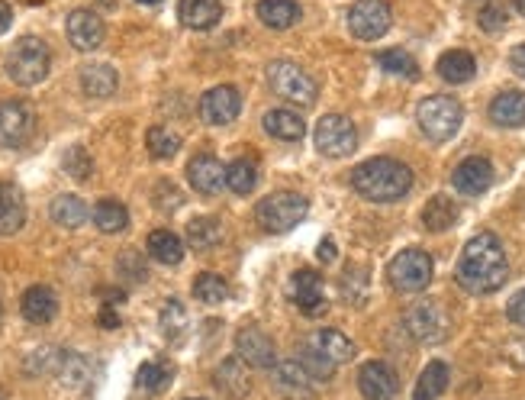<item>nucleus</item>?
<instances>
[{"instance_id":"obj_1","label":"nucleus","mask_w":525,"mask_h":400,"mask_svg":"<svg viewBox=\"0 0 525 400\" xmlns=\"http://www.w3.org/2000/svg\"><path fill=\"white\" fill-rule=\"evenodd\" d=\"M455 278L468 294L500 291L509 281V262L503 252V242L493 233H477L461 252Z\"/></svg>"},{"instance_id":"obj_2","label":"nucleus","mask_w":525,"mask_h":400,"mask_svg":"<svg viewBox=\"0 0 525 400\" xmlns=\"http://www.w3.org/2000/svg\"><path fill=\"white\" fill-rule=\"evenodd\" d=\"M352 188L374 204H393L410 194L413 171L397 159H368L352 171Z\"/></svg>"},{"instance_id":"obj_3","label":"nucleus","mask_w":525,"mask_h":400,"mask_svg":"<svg viewBox=\"0 0 525 400\" xmlns=\"http://www.w3.org/2000/svg\"><path fill=\"white\" fill-rule=\"evenodd\" d=\"M49 65H52L49 46L36 36H23L7 55V75H10V81H17L20 88H33V84H39L49 75Z\"/></svg>"},{"instance_id":"obj_4","label":"nucleus","mask_w":525,"mask_h":400,"mask_svg":"<svg viewBox=\"0 0 525 400\" xmlns=\"http://www.w3.org/2000/svg\"><path fill=\"white\" fill-rule=\"evenodd\" d=\"M416 120H419V130L426 133L432 142H448L461 130V120H464V107L458 104L455 97L448 94H435L426 97L416 110Z\"/></svg>"},{"instance_id":"obj_5","label":"nucleus","mask_w":525,"mask_h":400,"mask_svg":"<svg viewBox=\"0 0 525 400\" xmlns=\"http://www.w3.org/2000/svg\"><path fill=\"white\" fill-rule=\"evenodd\" d=\"M268 81H271L274 94L294 107H313L319 97V84L306 75L300 65L287 62V59H277L268 65Z\"/></svg>"},{"instance_id":"obj_6","label":"nucleus","mask_w":525,"mask_h":400,"mask_svg":"<svg viewBox=\"0 0 525 400\" xmlns=\"http://www.w3.org/2000/svg\"><path fill=\"white\" fill-rule=\"evenodd\" d=\"M306 213H310V200L294 191H281V194H271L261 200L255 217L268 233H287L306 220Z\"/></svg>"},{"instance_id":"obj_7","label":"nucleus","mask_w":525,"mask_h":400,"mask_svg":"<svg viewBox=\"0 0 525 400\" xmlns=\"http://www.w3.org/2000/svg\"><path fill=\"white\" fill-rule=\"evenodd\" d=\"M432 255L422 252V249H403L400 255H393V262L387 268V278L397 291L403 294H416V291H426L429 281H432Z\"/></svg>"},{"instance_id":"obj_8","label":"nucleus","mask_w":525,"mask_h":400,"mask_svg":"<svg viewBox=\"0 0 525 400\" xmlns=\"http://www.w3.org/2000/svg\"><path fill=\"white\" fill-rule=\"evenodd\" d=\"M316 149L329 155V159H345V155H352L358 149V133L348 117L342 113H329L316 123Z\"/></svg>"},{"instance_id":"obj_9","label":"nucleus","mask_w":525,"mask_h":400,"mask_svg":"<svg viewBox=\"0 0 525 400\" xmlns=\"http://www.w3.org/2000/svg\"><path fill=\"white\" fill-rule=\"evenodd\" d=\"M393 23V13L384 0H358V4L348 10V30L355 39L374 42L381 39Z\"/></svg>"},{"instance_id":"obj_10","label":"nucleus","mask_w":525,"mask_h":400,"mask_svg":"<svg viewBox=\"0 0 525 400\" xmlns=\"http://www.w3.org/2000/svg\"><path fill=\"white\" fill-rule=\"evenodd\" d=\"M403 326L406 333H410L416 342H442L448 336V320L439 304H432V300H419L410 310L403 313Z\"/></svg>"},{"instance_id":"obj_11","label":"nucleus","mask_w":525,"mask_h":400,"mask_svg":"<svg viewBox=\"0 0 525 400\" xmlns=\"http://www.w3.org/2000/svg\"><path fill=\"white\" fill-rule=\"evenodd\" d=\"M36 133V113L23 100H7L0 104V146L20 149Z\"/></svg>"},{"instance_id":"obj_12","label":"nucleus","mask_w":525,"mask_h":400,"mask_svg":"<svg viewBox=\"0 0 525 400\" xmlns=\"http://www.w3.org/2000/svg\"><path fill=\"white\" fill-rule=\"evenodd\" d=\"M274 391L284 400H313L316 397V381L306 375L300 362H277L271 371Z\"/></svg>"},{"instance_id":"obj_13","label":"nucleus","mask_w":525,"mask_h":400,"mask_svg":"<svg viewBox=\"0 0 525 400\" xmlns=\"http://www.w3.org/2000/svg\"><path fill=\"white\" fill-rule=\"evenodd\" d=\"M242 110V97L232 84H220L200 97V117L207 120L210 126H226L239 117Z\"/></svg>"},{"instance_id":"obj_14","label":"nucleus","mask_w":525,"mask_h":400,"mask_svg":"<svg viewBox=\"0 0 525 400\" xmlns=\"http://www.w3.org/2000/svg\"><path fill=\"white\" fill-rule=\"evenodd\" d=\"M65 33H68V42L78 52H94V49H100L107 30H104V20H100L94 10H75V13H68Z\"/></svg>"},{"instance_id":"obj_15","label":"nucleus","mask_w":525,"mask_h":400,"mask_svg":"<svg viewBox=\"0 0 525 400\" xmlns=\"http://www.w3.org/2000/svg\"><path fill=\"white\" fill-rule=\"evenodd\" d=\"M358 388L368 400H393L400 391V381H397V371H393L387 362H368L361 365L358 371Z\"/></svg>"},{"instance_id":"obj_16","label":"nucleus","mask_w":525,"mask_h":400,"mask_svg":"<svg viewBox=\"0 0 525 400\" xmlns=\"http://www.w3.org/2000/svg\"><path fill=\"white\" fill-rule=\"evenodd\" d=\"M187 181H191V188L203 197H213L223 191L226 184V168L223 162L216 159V155H197L187 165Z\"/></svg>"},{"instance_id":"obj_17","label":"nucleus","mask_w":525,"mask_h":400,"mask_svg":"<svg viewBox=\"0 0 525 400\" xmlns=\"http://www.w3.org/2000/svg\"><path fill=\"white\" fill-rule=\"evenodd\" d=\"M236 352H239V359L249 362L252 368L274 365V342L265 330H258V326H242L236 336Z\"/></svg>"},{"instance_id":"obj_18","label":"nucleus","mask_w":525,"mask_h":400,"mask_svg":"<svg viewBox=\"0 0 525 400\" xmlns=\"http://www.w3.org/2000/svg\"><path fill=\"white\" fill-rule=\"evenodd\" d=\"M290 297H294V304L306 313V317H316V313L326 310V291H323V281H319L316 271L303 268L290 281Z\"/></svg>"},{"instance_id":"obj_19","label":"nucleus","mask_w":525,"mask_h":400,"mask_svg":"<svg viewBox=\"0 0 525 400\" xmlns=\"http://www.w3.org/2000/svg\"><path fill=\"white\" fill-rule=\"evenodd\" d=\"M451 181H455L458 194L464 197H480L484 194L490 184H493V165L487 159H480V155H471V159H464L455 175H451Z\"/></svg>"},{"instance_id":"obj_20","label":"nucleus","mask_w":525,"mask_h":400,"mask_svg":"<svg viewBox=\"0 0 525 400\" xmlns=\"http://www.w3.org/2000/svg\"><path fill=\"white\" fill-rule=\"evenodd\" d=\"M26 223V204L20 188L0 181V236H13L20 233Z\"/></svg>"},{"instance_id":"obj_21","label":"nucleus","mask_w":525,"mask_h":400,"mask_svg":"<svg viewBox=\"0 0 525 400\" xmlns=\"http://www.w3.org/2000/svg\"><path fill=\"white\" fill-rule=\"evenodd\" d=\"M490 120L506 130H519L525 126V91H503L493 97L490 104Z\"/></svg>"},{"instance_id":"obj_22","label":"nucleus","mask_w":525,"mask_h":400,"mask_svg":"<svg viewBox=\"0 0 525 400\" xmlns=\"http://www.w3.org/2000/svg\"><path fill=\"white\" fill-rule=\"evenodd\" d=\"M178 17L191 30H213L223 17V0H181Z\"/></svg>"},{"instance_id":"obj_23","label":"nucleus","mask_w":525,"mask_h":400,"mask_svg":"<svg viewBox=\"0 0 525 400\" xmlns=\"http://www.w3.org/2000/svg\"><path fill=\"white\" fill-rule=\"evenodd\" d=\"M458 217H461V207L451 197H445V194H435L429 204L422 207V223H426L429 233L451 230V226L458 223Z\"/></svg>"},{"instance_id":"obj_24","label":"nucleus","mask_w":525,"mask_h":400,"mask_svg":"<svg viewBox=\"0 0 525 400\" xmlns=\"http://www.w3.org/2000/svg\"><path fill=\"white\" fill-rule=\"evenodd\" d=\"M310 346L323 352L332 365L352 362V355H355V342L348 339L345 333H339V330H316V333L310 336Z\"/></svg>"},{"instance_id":"obj_25","label":"nucleus","mask_w":525,"mask_h":400,"mask_svg":"<svg viewBox=\"0 0 525 400\" xmlns=\"http://www.w3.org/2000/svg\"><path fill=\"white\" fill-rule=\"evenodd\" d=\"M20 310H23V317L29 323H49L55 313H58V300L49 288H42V284H33L23 300H20Z\"/></svg>"},{"instance_id":"obj_26","label":"nucleus","mask_w":525,"mask_h":400,"mask_svg":"<svg viewBox=\"0 0 525 400\" xmlns=\"http://www.w3.org/2000/svg\"><path fill=\"white\" fill-rule=\"evenodd\" d=\"M258 20L271 30H290L300 20L297 0H258Z\"/></svg>"},{"instance_id":"obj_27","label":"nucleus","mask_w":525,"mask_h":400,"mask_svg":"<svg viewBox=\"0 0 525 400\" xmlns=\"http://www.w3.org/2000/svg\"><path fill=\"white\" fill-rule=\"evenodd\" d=\"M435 68H439V78L448 81V84H464V81H471V78L477 75V62H474V55H471V52H464V49H451V52H445Z\"/></svg>"},{"instance_id":"obj_28","label":"nucleus","mask_w":525,"mask_h":400,"mask_svg":"<svg viewBox=\"0 0 525 400\" xmlns=\"http://www.w3.org/2000/svg\"><path fill=\"white\" fill-rule=\"evenodd\" d=\"M265 130H268V136L281 139V142H300L303 133H306V123L294 110H268L265 113Z\"/></svg>"},{"instance_id":"obj_29","label":"nucleus","mask_w":525,"mask_h":400,"mask_svg":"<svg viewBox=\"0 0 525 400\" xmlns=\"http://www.w3.org/2000/svg\"><path fill=\"white\" fill-rule=\"evenodd\" d=\"M120 84V75L110 65H87L81 68V88L87 97H110Z\"/></svg>"},{"instance_id":"obj_30","label":"nucleus","mask_w":525,"mask_h":400,"mask_svg":"<svg viewBox=\"0 0 525 400\" xmlns=\"http://www.w3.org/2000/svg\"><path fill=\"white\" fill-rule=\"evenodd\" d=\"M145 249H149L152 259L162 262V265H181V259H184V242L171 230H155L149 236V242H145Z\"/></svg>"},{"instance_id":"obj_31","label":"nucleus","mask_w":525,"mask_h":400,"mask_svg":"<svg viewBox=\"0 0 525 400\" xmlns=\"http://www.w3.org/2000/svg\"><path fill=\"white\" fill-rule=\"evenodd\" d=\"M52 220L58 226H65V230H78V226L87 220V207H84V200L75 197V194H62V197H55L52 200Z\"/></svg>"},{"instance_id":"obj_32","label":"nucleus","mask_w":525,"mask_h":400,"mask_svg":"<svg viewBox=\"0 0 525 400\" xmlns=\"http://www.w3.org/2000/svg\"><path fill=\"white\" fill-rule=\"evenodd\" d=\"M220 239H223V226L220 220H213V217H197L194 223H187V242L197 249V252H210L220 246Z\"/></svg>"},{"instance_id":"obj_33","label":"nucleus","mask_w":525,"mask_h":400,"mask_svg":"<svg viewBox=\"0 0 525 400\" xmlns=\"http://www.w3.org/2000/svg\"><path fill=\"white\" fill-rule=\"evenodd\" d=\"M448 388V365L445 362H429L426 371L416 381L413 400H435L442 391Z\"/></svg>"},{"instance_id":"obj_34","label":"nucleus","mask_w":525,"mask_h":400,"mask_svg":"<svg viewBox=\"0 0 525 400\" xmlns=\"http://www.w3.org/2000/svg\"><path fill=\"white\" fill-rule=\"evenodd\" d=\"M94 223L100 233H123L129 223V210L120 204V200H100L94 207Z\"/></svg>"},{"instance_id":"obj_35","label":"nucleus","mask_w":525,"mask_h":400,"mask_svg":"<svg viewBox=\"0 0 525 400\" xmlns=\"http://www.w3.org/2000/svg\"><path fill=\"white\" fill-rule=\"evenodd\" d=\"M216 384H220V388L232 397H245L252 391V381H249V375H245L242 362H236V359H229V362L220 365V371H216Z\"/></svg>"},{"instance_id":"obj_36","label":"nucleus","mask_w":525,"mask_h":400,"mask_svg":"<svg viewBox=\"0 0 525 400\" xmlns=\"http://www.w3.org/2000/svg\"><path fill=\"white\" fill-rule=\"evenodd\" d=\"M226 184L236 194H252L258 184V165L252 159H236L232 165H226Z\"/></svg>"},{"instance_id":"obj_37","label":"nucleus","mask_w":525,"mask_h":400,"mask_svg":"<svg viewBox=\"0 0 525 400\" xmlns=\"http://www.w3.org/2000/svg\"><path fill=\"white\" fill-rule=\"evenodd\" d=\"M194 297L200 300V304H223V300H229V284L213 275V271H203V275L194 281Z\"/></svg>"},{"instance_id":"obj_38","label":"nucleus","mask_w":525,"mask_h":400,"mask_svg":"<svg viewBox=\"0 0 525 400\" xmlns=\"http://www.w3.org/2000/svg\"><path fill=\"white\" fill-rule=\"evenodd\" d=\"M377 65L390 75H400V78H419V65L410 52L403 49H387V52H377Z\"/></svg>"},{"instance_id":"obj_39","label":"nucleus","mask_w":525,"mask_h":400,"mask_svg":"<svg viewBox=\"0 0 525 400\" xmlns=\"http://www.w3.org/2000/svg\"><path fill=\"white\" fill-rule=\"evenodd\" d=\"M145 146H149L152 159H171V155L181 149V139L178 133L165 130V126H152V130L145 133Z\"/></svg>"},{"instance_id":"obj_40","label":"nucleus","mask_w":525,"mask_h":400,"mask_svg":"<svg viewBox=\"0 0 525 400\" xmlns=\"http://www.w3.org/2000/svg\"><path fill=\"white\" fill-rule=\"evenodd\" d=\"M300 365L306 368V375H310L313 381H329L335 375V368H339V365H332L319 349H313L310 342L300 349Z\"/></svg>"},{"instance_id":"obj_41","label":"nucleus","mask_w":525,"mask_h":400,"mask_svg":"<svg viewBox=\"0 0 525 400\" xmlns=\"http://www.w3.org/2000/svg\"><path fill=\"white\" fill-rule=\"evenodd\" d=\"M58 378H62L65 384H71V388H78V384L87 381V375H91V365H87L81 355L75 352H62V362H58Z\"/></svg>"},{"instance_id":"obj_42","label":"nucleus","mask_w":525,"mask_h":400,"mask_svg":"<svg viewBox=\"0 0 525 400\" xmlns=\"http://www.w3.org/2000/svg\"><path fill=\"white\" fill-rule=\"evenodd\" d=\"M136 381H139V388H145V391H165L168 381H171V368L162 365V362H145L139 368Z\"/></svg>"},{"instance_id":"obj_43","label":"nucleus","mask_w":525,"mask_h":400,"mask_svg":"<svg viewBox=\"0 0 525 400\" xmlns=\"http://www.w3.org/2000/svg\"><path fill=\"white\" fill-rule=\"evenodd\" d=\"M62 162H65L68 175L78 178V181H87V178H91V171H94V162H91V155H87L84 146H71Z\"/></svg>"},{"instance_id":"obj_44","label":"nucleus","mask_w":525,"mask_h":400,"mask_svg":"<svg viewBox=\"0 0 525 400\" xmlns=\"http://www.w3.org/2000/svg\"><path fill=\"white\" fill-rule=\"evenodd\" d=\"M342 294L348 304H361L364 294H368V278H364L361 268H348L345 278H342Z\"/></svg>"},{"instance_id":"obj_45","label":"nucleus","mask_w":525,"mask_h":400,"mask_svg":"<svg viewBox=\"0 0 525 400\" xmlns=\"http://www.w3.org/2000/svg\"><path fill=\"white\" fill-rule=\"evenodd\" d=\"M184 307L178 304V300H168L165 304V310H162V330H165V336H181V330H184Z\"/></svg>"},{"instance_id":"obj_46","label":"nucleus","mask_w":525,"mask_h":400,"mask_svg":"<svg viewBox=\"0 0 525 400\" xmlns=\"http://www.w3.org/2000/svg\"><path fill=\"white\" fill-rule=\"evenodd\" d=\"M480 26H484L487 33H500V30H506V10L497 7V4L484 7V10H480Z\"/></svg>"},{"instance_id":"obj_47","label":"nucleus","mask_w":525,"mask_h":400,"mask_svg":"<svg viewBox=\"0 0 525 400\" xmlns=\"http://www.w3.org/2000/svg\"><path fill=\"white\" fill-rule=\"evenodd\" d=\"M120 271H126V278H133V281H145V275H149L136 252H126L123 255V259H120Z\"/></svg>"},{"instance_id":"obj_48","label":"nucleus","mask_w":525,"mask_h":400,"mask_svg":"<svg viewBox=\"0 0 525 400\" xmlns=\"http://www.w3.org/2000/svg\"><path fill=\"white\" fill-rule=\"evenodd\" d=\"M506 317L513 320L516 326H522V330H525V291H519L513 300H509V307H506Z\"/></svg>"},{"instance_id":"obj_49","label":"nucleus","mask_w":525,"mask_h":400,"mask_svg":"<svg viewBox=\"0 0 525 400\" xmlns=\"http://www.w3.org/2000/svg\"><path fill=\"white\" fill-rule=\"evenodd\" d=\"M509 68H513L519 78H525V42H522V46H516L513 52H509Z\"/></svg>"},{"instance_id":"obj_50","label":"nucleus","mask_w":525,"mask_h":400,"mask_svg":"<svg viewBox=\"0 0 525 400\" xmlns=\"http://www.w3.org/2000/svg\"><path fill=\"white\" fill-rule=\"evenodd\" d=\"M506 355H509V362H513V365L525 368V339H522V342H513Z\"/></svg>"},{"instance_id":"obj_51","label":"nucleus","mask_w":525,"mask_h":400,"mask_svg":"<svg viewBox=\"0 0 525 400\" xmlns=\"http://www.w3.org/2000/svg\"><path fill=\"white\" fill-rule=\"evenodd\" d=\"M10 23H13V10H10L7 0H0V36L10 30Z\"/></svg>"},{"instance_id":"obj_52","label":"nucleus","mask_w":525,"mask_h":400,"mask_svg":"<svg viewBox=\"0 0 525 400\" xmlns=\"http://www.w3.org/2000/svg\"><path fill=\"white\" fill-rule=\"evenodd\" d=\"M319 259H323L326 265L335 262V242H332V239H323V242H319Z\"/></svg>"},{"instance_id":"obj_53","label":"nucleus","mask_w":525,"mask_h":400,"mask_svg":"<svg viewBox=\"0 0 525 400\" xmlns=\"http://www.w3.org/2000/svg\"><path fill=\"white\" fill-rule=\"evenodd\" d=\"M100 326H104V330H116V326H120V317H116L110 307L100 310Z\"/></svg>"},{"instance_id":"obj_54","label":"nucleus","mask_w":525,"mask_h":400,"mask_svg":"<svg viewBox=\"0 0 525 400\" xmlns=\"http://www.w3.org/2000/svg\"><path fill=\"white\" fill-rule=\"evenodd\" d=\"M513 7H516V10L522 13V17H525V0H513Z\"/></svg>"},{"instance_id":"obj_55","label":"nucleus","mask_w":525,"mask_h":400,"mask_svg":"<svg viewBox=\"0 0 525 400\" xmlns=\"http://www.w3.org/2000/svg\"><path fill=\"white\" fill-rule=\"evenodd\" d=\"M136 4H145V7H155V4H162V0H136Z\"/></svg>"},{"instance_id":"obj_56","label":"nucleus","mask_w":525,"mask_h":400,"mask_svg":"<svg viewBox=\"0 0 525 400\" xmlns=\"http://www.w3.org/2000/svg\"><path fill=\"white\" fill-rule=\"evenodd\" d=\"M0 400H4V394H0Z\"/></svg>"},{"instance_id":"obj_57","label":"nucleus","mask_w":525,"mask_h":400,"mask_svg":"<svg viewBox=\"0 0 525 400\" xmlns=\"http://www.w3.org/2000/svg\"><path fill=\"white\" fill-rule=\"evenodd\" d=\"M0 310H4V307H0Z\"/></svg>"}]
</instances>
